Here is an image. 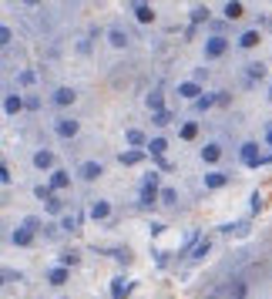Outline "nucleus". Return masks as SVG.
Here are the masks:
<instances>
[{"instance_id":"nucleus-19","label":"nucleus","mask_w":272,"mask_h":299,"mask_svg":"<svg viewBox=\"0 0 272 299\" xmlns=\"http://www.w3.org/2000/svg\"><path fill=\"white\" fill-rule=\"evenodd\" d=\"M262 74H265V64H259V61H255V64H249V67H245V84L262 81Z\"/></svg>"},{"instance_id":"nucleus-24","label":"nucleus","mask_w":272,"mask_h":299,"mask_svg":"<svg viewBox=\"0 0 272 299\" xmlns=\"http://www.w3.org/2000/svg\"><path fill=\"white\" fill-rule=\"evenodd\" d=\"M111 296H114V299H125V296H128V282H125L121 276H114V282H111Z\"/></svg>"},{"instance_id":"nucleus-36","label":"nucleus","mask_w":272,"mask_h":299,"mask_svg":"<svg viewBox=\"0 0 272 299\" xmlns=\"http://www.w3.org/2000/svg\"><path fill=\"white\" fill-rule=\"evenodd\" d=\"M198 21H208V7H195L192 11V24H198Z\"/></svg>"},{"instance_id":"nucleus-37","label":"nucleus","mask_w":272,"mask_h":299,"mask_svg":"<svg viewBox=\"0 0 272 299\" xmlns=\"http://www.w3.org/2000/svg\"><path fill=\"white\" fill-rule=\"evenodd\" d=\"M17 81H21V84H34V71H21V74H17Z\"/></svg>"},{"instance_id":"nucleus-2","label":"nucleus","mask_w":272,"mask_h":299,"mask_svg":"<svg viewBox=\"0 0 272 299\" xmlns=\"http://www.w3.org/2000/svg\"><path fill=\"white\" fill-rule=\"evenodd\" d=\"M225 51H228V41L222 37V34H212V37L205 41V57H208V61H215V57H222Z\"/></svg>"},{"instance_id":"nucleus-34","label":"nucleus","mask_w":272,"mask_h":299,"mask_svg":"<svg viewBox=\"0 0 272 299\" xmlns=\"http://www.w3.org/2000/svg\"><path fill=\"white\" fill-rule=\"evenodd\" d=\"M21 225H24V229H31V232H37V229H41V219H37V215H27Z\"/></svg>"},{"instance_id":"nucleus-39","label":"nucleus","mask_w":272,"mask_h":299,"mask_svg":"<svg viewBox=\"0 0 272 299\" xmlns=\"http://www.w3.org/2000/svg\"><path fill=\"white\" fill-rule=\"evenodd\" d=\"M11 37H14V31H11V27H0V41H4V47L11 44Z\"/></svg>"},{"instance_id":"nucleus-6","label":"nucleus","mask_w":272,"mask_h":299,"mask_svg":"<svg viewBox=\"0 0 272 299\" xmlns=\"http://www.w3.org/2000/svg\"><path fill=\"white\" fill-rule=\"evenodd\" d=\"M51 101H54L57 108H68V104H74V101H78V91H74V88H54Z\"/></svg>"},{"instance_id":"nucleus-26","label":"nucleus","mask_w":272,"mask_h":299,"mask_svg":"<svg viewBox=\"0 0 272 299\" xmlns=\"http://www.w3.org/2000/svg\"><path fill=\"white\" fill-rule=\"evenodd\" d=\"M44 212H51V215H61V212H64V202L57 199V195H51V199L44 202Z\"/></svg>"},{"instance_id":"nucleus-10","label":"nucleus","mask_w":272,"mask_h":299,"mask_svg":"<svg viewBox=\"0 0 272 299\" xmlns=\"http://www.w3.org/2000/svg\"><path fill=\"white\" fill-rule=\"evenodd\" d=\"M218 158H222V144H218V141L202 144V162H205V165H215Z\"/></svg>"},{"instance_id":"nucleus-22","label":"nucleus","mask_w":272,"mask_h":299,"mask_svg":"<svg viewBox=\"0 0 272 299\" xmlns=\"http://www.w3.org/2000/svg\"><path fill=\"white\" fill-rule=\"evenodd\" d=\"M165 148H168V141H165V138H151V141H148V155H155V158H161L165 155Z\"/></svg>"},{"instance_id":"nucleus-27","label":"nucleus","mask_w":272,"mask_h":299,"mask_svg":"<svg viewBox=\"0 0 272 299\" xmlns=\"http://www.w3.org/2000/svg\"><path fill=\"white\" fill-rule=\"evenodd\" d=\"M181 141H192V138H195V134H198V124H195V121H185V124H181Z\"/></svg>"},{"instance_id":"nucleus-42","label":"nucleus","mask_w":272,"mask_h":299,"mask_svg":"<svg viewBox=\"0 0 272 299\" xmlns=\"http://www.w3.org/2000/svg\"><path fill=\"white\" fill-rule=\"evenodd\" d=\"M265 144H269V148H272V124H269V128H265Z\"/></svg>"},{"instance_id":"nucleus-35","label":"nucleus","mask_w":272,"mask_h":299,"mask_svg":"<svg viewBox=\"0 0 272 299\" xmlns=\"http://www.w3.org/2000/svg\"><path fill=\"white\" fill-rule=\"evenodd\" d=\"M151 121H155V124H168L171 121V111L165 108V111H158V114H151Z\"/></svg>"},{"instance_id":"nucleus-7","label":"nucleus","mask_w":272,"mask_h":299,"mask_svg":"<svg viewBox=\"0 0 272 299\" xmlns=\"http://www.w3.org/2000/svg\"><path fill=\"white\" fill-rule=\"evenodd\" d=\"M34 168L37 172H54V155L47 148H37L34 152Z\"/></svg>"},{"instance_id":"nucleus-4","label":"nucleus","mask_w":272,"mask_h":299,"mask_svg":"<svg viewBox=\"0 0 272 299\" xmlns=\"http://www.w3.org/2000/svg\"><path fill=\"white\" fill-rule=\"evenodd\" d=\"M242 162H245V168H259L262 165V158H259V141H245L242 144Z\"/></svg>"},{"instance_id":"nucleus-28","label":"nucleus","mask_w":272,"mask_h":299,"mask_svg":"<svg viewBox=\"0 0 272 299\" xmlns=\"http://www.w3.org/2000/svg\"><path fill=\"white\" fill-rule=\"evenodd\" d=\"M242 14H245V7H242L238 0H232V4H225V17H228V21H235V17H242Z\"/></svg>"},{"instance_id":"nucleus-17","label":"nucleus","mask_w":272,"mask_h":299,"mask_svg":"<svg viewBox=\"0 0 272 299\" xmlns=\"http://www.w3.org/2000/svg\"><path fill=\"white\" fill-rule=\"evenodd\" d=\"M145 104L155 111V114H158V111H165V94H161V88H151V94L145 98Z\"/></svg>"},{"instance_id":"nucleus-9","label":"nucleus","mask_w":272,"mask_h":299,"mask_svg":"<svg viewBox=\"0 0 272 299\" xmlns=\"http://www.w3.org/2000/svg\"><path fill=\"white\" fill-rule=\"evenodd\" d=\"M21 111H27V104H24V98L21 94H7V98H4V114H21Z\"/></svg>"},{"instance_id":"nucleus-3","label":"nucleus","mask_w":272,"mask_h":299,"mask_svg":"<svg viewBox=\"0 0 272 299\" xmlns=\"http://www.w3.org/2000/svg\"><path fill=\"white\" fill-rule=\"evenodd\" d=\"M78 131H81V124L74 121V118H57V121H54V134H57V138H64V141H71Z\"/></svg>"},{"instance_id":"nucleus-38","label":"nucleus","mask_w":272,"mask_h":299,"mask_svg":"<svg viewBox=\"0 0 272 299\" xmlns=\"http://www.w3.org/2000/svg\"><path fill=\"white\" fill-rule=\"evenodd\" d=\"M24 104H27V111H41V98H34V94L24 98Z\"/></svg>"},{"instance_id":"nucleus-31","label":"nucleus","mask_w":272,"mask_h":299,"mask_svg":"<svg viewBox=\"0 0 272 299\" xmlns=\"http://www.w3.org/2000/svg\"><path fill=\"white\" fill-rule=\"evenodd\" d=\"M78 262H81V255H78V252H64V255H61V266H68V269H71V266H78Z\"/></svg>"},{"instance_id":"nucleus-11","label":"nucleus","mask_w":272,"mask_h":299,"mask_svg":"<svg viewBox=\"0 0 272 299\" xmlns=\"http://www.w3.org/2000/svg\"><path fill=\"white\" fill-rule=\"evenodd\" d=\"M11 242L17 245V249H27V245L34 242V232H31V229H24V225H17V229H14V235H11Z\"/></svg>"},{"instance_id":"nucleus-15","label":"nucleus","mask_w":272,"mask_h":299,"mask_svg":"<svg viewBox=\"0 0 272 299\" xmlns=\"http://www.w3.org/2000/svg\"><path fill=\"white\" fill-rule=\"evenodd\" d=\"M108 44L118 47V51L128 47V31H125V27H111V31H108Z\"/></svg>"},{"instance_id":"nucleus-13","label":"nucleus","mask_w":272,"mask_h":299,"mask_svg":"<svg viewBox=\"0 0 272 299\" xmlns=\"http://www.w3.org/2000/svg\"><path fill=\"white\" fill-rule=\"evenodd\" d=\"M88 212H91V219H94V222H104L108 215H111V205H108L104 199H98V202H91Z\"/></svg>"},{"instance_id":"nucleus-5","label":"nucleus","mask_w":272,"mask_h":299,"mask_svg":"<svg viewBox=\"0 0 272 299\" xmlns=\"http://www.w3.org/2000/svg\"><path fill=\"white\" fill-rule=\"evenodd\" d=\"M104 165L101 162H81L78 165V178H84V182H94V178H101Z\"/></svg>"},{"instance_id":"nucleus-25","label":"nucleus","mask_w":272,"mask_h":299,"mask_svg":"<svg viewBox=\"0 0 272 299\" xmlns=\"http://www.w3.org/2000/svg\"><path fill=\"white\" fill-rule=\"evenodd\" d=\"M208 249H212V239H198V242H195V249H192V259H205V255H208Z\"/></svg>"},{"instance_id":"nucleus-30","label":"nucleus","mask_w":272,"mask_h":299,"mask_svg":"<svg viewBox=\"0 0 272 299\" xmlns=\"http://www.w3.org/2000/svg\"><path fill=\"white\" fill-rule=\"evenodd\" d=\"M212 101H215V98H212V94H202V98L195 101L192 108H195V111H208V108H212Z\"/></svg>"},{"instance_id":"nucleus-14","label":"nucleus","mask_w":272,"mask_h":299,"mask_svg":"<svg viewBox=\"0 0 272 299\" xmlns=\"http://www.w3.org/2000/svg\"><path fill=\"white\" fill-rule=\"evenodd\" d=\"M68 279H71V269L68 266H54L51 272H47V282H51V286H64Z\"/></svg>"},{"instance_id":"nucleus-16","label":"nucleus","mask_w":272,"mask_h":299,"mask_svg":"<svg viewBox=\"0 0 272 299\" xmlns=\"http://www.w3.org/2000/svg\"><path fill=\"white\" fill-rule=\"evenodd\" d=\"M131 7H135V17H138V21H141V24H151V21H155V11L148 7L145 0H135Z\"/></svg>"},{"instance_id":"nucleus-43","label":"nucleus","mask_w":272,"mask_h":299,"mask_svg":"<svg viewBox=\"0 0 272 299\" xmlns=\"http://www.w3.org/2000/svg\"><path fill=\"white\" fill-rule=\"evenodd\" d=\"M269 98H272V88H269Z\"/></svg>"},{"instance_id":"nucleus-23","label":"nucleus","mask_w":272,"mask_h":299,"mask_svg":"<svg viewBox=\"0 0 272 299\" xmlns=\"http://www.w3.org/2000/svg\"><path fill=\"white\" fill-rule=\"evenodd\" d=\"M141 152H135V148H128V152H121V155H118V162H121V165H138V162H141Z\"/></svg>"},{"instance_id":"nucleus-1","label":"nucleus","mask_w":272,"mask_h":299,"mask_svg":"<svg viewBox=\"0 0 272 299\" xmlns=\"http://www.w3.org/2000/svg\"><path fill=\"white\" fill-rule=\"evenodd\" d=\"M158 195H161L158 175H155V172H148V175L141 178V205H155V202H158Z\"/></svg>"},{"instance_id":"nucleus-8","label":"nucleus","mask_w":272,"mask_h":299,"mask_svg":"<svg viewBox=\"0 0 272 299\" xmlns=\"http://www.w3.org/2000/svg\"><path fill=\"white\" fill-rule=\"evenodd\" d=\"M47 185H51L54 192H64V189L71 185V172H64V168H54V172H51V182H47Z\"/></svg>"},{"instance_id":"nucleus-32","label":"nucleus","mask_w":272,"mask_h":299,"mask_svg":"<svg viewBox=\"0 0 272 299\" xmlns=\"http://www.w3.org/2000/svg\"><path fill=\"white\" fill-rule=\"evenodd\" d=\"M161 202H165V205H175V202H178V192L175 189H161Z\"/></svg>"},{"instance_id":"nucleus-18","label":"nucleus","mask_w":272,"mask_h":299,"mask_svg":"<svg viewBox=\"0 0 272 299\" xmlns=\"http://www.w3.org/2000/svg\"><path fill=\"white\" fill-rule=\"evenodd\" d=\"M178 91H181V98H192V101L202 98V84H198V81H185Z\"/></svg>"},{"instance_id":"nucleus-41","label":"nucleus","mask_w":272,"mask_h":299,"mask_svg":"<svg viewBox=\"0 0 272 299\" xmlns=\"http://www.w3.org/2000/svg\"><path fill=\"white\" fill-rule=\"evenodd\" d=\"M0 182H4V185H11V168H7V165H0Z\"/></svg>"},{"instance_id":"nucleus-21","label":"nucleus","mask_w":272,"mask_h":299,"mask_svg":"<svg viewBox=\"0 0 272 299\" xmlns=\"http://www.w3.org/2000/svg\"><path fill=\"white\" fill-rule=\"evenodd\" d=\"M259 44V31H242V37H238V47L242 51H249V47Z\"/></svg>"},{"instance_id":"nucleus-29","label":"nucleus","mask_w":272,"mask_h":299,"mask_svg":"<svg viewBox=\"0 0 272 299\" xmlns=\"http://www.w3.org/2000/svg\"><path fill=\"white\" fill-rule=\"evenodd\" d=\"M228 296H232V299H245V282H242V279H235V282L228 286Z\"/></svg>"},{"instance_id":"nucleus-33","label":"nucleus","mask_w":272,"mask_h":299,"mask_svg":"<svg viewBox=\"0 0 272 299\" xmlns=\"http://www.w3.org/2000/svg\"><path fill=\"white\" fill-rule=\"evenodd\" d=\"M34 195H37L41 202H47L51 195H54V189H51V185H37V189H34Z\"/></svg>"},{"instance_id":"nucleus-12","label":"nucleus","mask_w":272,"mask_h":299,"mask_svg":"<svg viewBox=\"0 0 272 299\" xmlns=\"http://www.w3.org/2000/svg\"><path fill=\"white\" fill-rule=\"evenodd\" d=\"M125 141L131 144L135 152H141V148L148 144V138H145V131H141V128H128V131H125Z\"/></svg>"},{"instance_id":"nucleus-20","label":"nucleus","mask_w":272,"mask_h":299,"mask_svg":"<svg viewBox=\"0 0 272 299\" xmlns=\"http://www.w3.org/2000/svg\"><path fill=\"white\" fill-rule=\"evenodd\" d=\"M228 175H222V172H208L205 175V189H225Z\"/></svg>"},{"instance_id":"nucleus-40","label":"nucleus","mask_w":272,"mask_h":299,"mask_svg":"<svg viewBox=\"0 0 272 299\" xmlns=\"http://www.w3.org/2000/svg\"><path fill=\"white\" fill-rule=\"evenodd\" d=\"M14 279H21L17 269H4V282H14Z\"/></svg>"}]
</instances>
